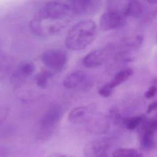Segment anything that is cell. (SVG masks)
Segmentation results:
<instances>
[{
    "mask_svg": "<svg viewBox=\"0 0 157 157\" xmlns=\"http://www.w3.org/2000/svg\"><path fill=\"white\" fill-rule=\"evenodd\" d=\"M74 13L68 4L50 1L45 4L29 23V29L39 37H47L59 32L64 28Z\"/></svg>",
    "mask_w": 157,
    "mask_h": 157,
    "instance_id": "obj_1",
    "label": "cell"
},
{
    "mask_svg": "<svg viewBox=\"0 0 157 157\" xmlns=\"http://www.w3.org/2000/svg\"><path fill=\"white\" fill-rule=\"evenodd\" d=\"M97 26L91 20H83L75 23L68 31L65 39L67 48L73 51L85 49L96 38Z\"/></svg>",
    "mask_w": 157,
    "mask_h": 157,
    "instance_id": "obj_2",
    "label": "cell"
},
{
    "mask_svg": "<svg viewBox=\"0 0 157 157\" xmlns=\"http://www.w3.org/2000/svg\"><path fill=\"white\" fill-rule=\"evenodd\" d=\"M61 106L54 105L49 108L39 120L37 123L38 136L42 139H47L58 126L63 116Z\"/></svg>",
    "mask_w": 157,
    "mask_h": 157,
    "instance_id": "obj_3",
    "label": "cell"
},
{
    "mask_svg": "<svg viewBox=\"0 0 157 157\" xmlns=\"http://www.w3.org/2000/svg\"><path fill=\"white\" fill-rule=\"evenodd\" d=\"M41 60L44 64L53 71H60L68 60L67 53L61 49H48L43 52Z\"/></svg>",
    "mask_w": 157,
    "mask_h": 157,
    "instance_id": "obj_4",
    "label": "cell"
},
{
    "mask_svg": "<svg viewBox=\"0 0 157 157\" xmlns=\"http://www.w3.org/2000/svg\"><path fill=\"white\" fill-rule=\"evenodd\" d=\"M114 50L113 45L93 50L86 55L82 59L83 64L88 68H93L101 66L112 55Z\"/></svg>",
    "mask_w": 157,
    "mask_h": 157,
    "instance_id": "obj_5",
    "label": "cell"
},
{
    "mask_svg": "<svg viewBox=\"0 0 157 157\" xmlns=\"http://www.w3.org/2000/svg\"><path fill=\"white\" fill-rule=\"evenodd\" d=\"M157 121L155 118L144 122L139 133V139L142 147L145 149H152L155 145V134Z\"/></svg>",
    "mask_w": 157,
    "mask_h": 157,
    "instance_id": "obj_6",
    "label": "cell"
},
{
    "mask_svg": "<svg viewBox=\"0 0 157 157\" xmlns=\"http://www.w3.org/2000/svg\"><path fill=\"white\" fill-rule=\"evenodd\" d=\"M86 129L92 134H102L109 129V121L105 115L94 111L85 123Z\"/></svg>",
    "mask_w": 157,
    "mask_h": 157,
    "instance_id": "obj_7",
    "label": "cell"
},
{
    "mask_svg": "<svg viewBox=\"0 0 157 157\" xmlns=\"http://www.w3.org/2000/svg\"><path fill=\"white\" fill-rule=\"evenodd\" d=\"M110 144L105 139H93L87 142L83 147L85 157H106Z\"/></svg>",
    "mask_w": 157,
    "mask_h": 157,
    "instance_id": "obj_8",
    "label": "cell"
},
{
    "mask_svg": "<svg viewBox=\"0 0 157 157\" xmlns=\"http://www.w3.org/2000/svg\"><path fill=\"white\" fill-rule=\"evenodd\" d=\"M91 84L88 75L82 71H77L68 74L63 80V86L68 90L88 89Z\"/></svg>",
    "mask_w": 157,
    "mask_h": 157,
    "instance_id": "obj_9",
    "label": "cell"
},
{
    "mask_svg": "<svg viewBox=\"0 0 157 157\" xmlns=\"http://www.w3.org/2000/svg\"><path fill=\"white\" fill-rule=\"evenodd\" d=\"M34 69V66L31 62L26 61L20 63L10 75V82L12 85L15 88L21 86L33 74Z\"/></svg>",
    "mask_w": 157,
    "mask_h": 157,
    "instance_id": "obj_10",
    "label": "cell"
},
{
    "mask_svg": "<svg viewBox=\"0 0 157 157\" xmlns=\"http://www.w3.org/2000/svg\"><path fill=\"white\" fill-rule=\"evenodd\" d=\"M126 18L123 15L105 10L99 18V26L104 31L115 29L123 26Z\"/></svg>",
    "mask_w": 157,
    "mask_h": 157,
    "instance_id": "obj_11",
    "label": "cell"
},
{
    "mask_svg": "<svg viewBox=\"0 0 157 157\" xmlns=\"http://www.w3.org/2000/svg\"><path fill=\"white\" fill-rule=\"evenodd\" d=\"M94 104L81 105L73 109L68 115V120L73 124L85 123L90 115L95 111Z\"/></svg>",
    "mask_w": 157,
    "mask_h": 157,
    "instance_id": "obj_12",
    "label": "cell"
},
{
    "mask_svg": "<svg viewBox=\"0 0 157 157\" xmlns=\"http://www.w3.org/2000/svg\"><path fill=\"white\" fill-rule=\"evenodd\" d=\"M134 1V0H107L106 10L128 18Z\"/></svg>",
    "mask_w": 157,
    "mask_h": 157,
    "instance_id": "obj_13",
    "label": "cell"
},
{
    "mask_svg": "<svg viewBox=\"0 0 157 157\" xmlns=\"http://www.w3.org/2000/svg\"><path fill=\"white\" fill-rule=\"evenodd\" d=\"M133 74V70L131 68H126L122 69L115 74L112 80L107 83L109 86L112 89H114L115 87L119 86L128 78H129Z\"/></svg>",
    "mask_w": 157,
    "mask_h": 157,
    "instance_id": "obj_14",
    "label": "cell"
},
{
    "mask_svg": "<svg viewBox=\"0 0 157 157\" xmlns=\"http://www.w3.org/2000/svg\"><path fill=\"white\" fill-rule=\"evenodd\" d=\"M144 115H136L134 117L121 118V123L128 129L132 130L137 128L145 120Z\"/></svg>",
    "mask_w": 157,
    "mask_h": 157,
    "instance_id": "obj_15",
    "label": "cell"
},
{
    "mask_svg": "<svg viewBox=\"0 0 157 157\" xmlns=\"http://www.w3.org/2000/svg\"><path fill=\"white\" fill-rule=\"evenodd\" d=\"M113 157H142L141 152L132 148H120L113 153Z\"/></svg>",
    "mask_w": 157,
    "mask_h": 157,
    "instance_id": "obj_16",
    "label": "cell"
},
{
    "mask_svg": "<svg viewBox=\"0 0 157 157\" xmlns=\"http://www.w3.org/2000/svg\"><path fill=\"white\" fill-rule=\"evenodd\" d=\"M53 74L51 71L43 70L39 72L35 77L36 83L38 87L44 89L45 88L48 83V80L52 77Z\"/></svg>",
    "mask_w": 157,
    "mask_h": 157,
    "instance_id": "obj_17",
    "label": "cell"
},
{
    "mask_svg": "<svg viewBox=\"0 0 157 157\" xmlns=\"http://www.w3.org/2000/svg\"><path fill=\"white\" fill-rule=\"evenodd\" d=\"M113 91V89H112L108 83H106L102 86L98 90V93L102 97L107 98L111 95Z\"/></svg>",
    "mask_w": 157,
    "mask_h": 157,
    "instance_id": "obj_18",
    "label": "cell"
},
{
    "mask_svg": "<svg viewBox=\"0 0 157 157\" xmlns=\"http://www.w3.org/2000/svg\"><path fill=\"white\" fill-rule=\"evenodd\" d=\"M157 89L155 85H153L148 88V89L145 91L144 96L147 99H151L153 98L156 94Z\"/></svg>",
    "mask_w": 157,
    "mask_h": 157,
    "instance_id": "obj_19",
    "label": "cell"
},
{
    "mask_svg": "<svg viewBox=\"0 0 157 157\" xmlns=\"http://www.w3.org/2000/svg\"><path fill=\"white\" fill-rule=\"evenodd\" d=\"M9 114V110L7 107L0 105V124L6 119Z\"/></svg>",
    "mask_w": 157,
    "mask_h": 157,
    "instance_id": "obj_20",
    "label": "cell"
},
{
    "mask_svg": "<svg viewBox=\"0 0 157 157\" xmlns=\"http://www.w3.org/2000/svg\"><path fill=\"white\" fill-rule=\"evenodd\" d=\"M156 107H157L156 101H153V102H151L147 107V113H150L152 112L155 111L156 109Z\"/></svg>",
    "mask_w": 157,
    "mask_h": 157,
    "instance_id": "obj_21",
    "label": "cell"
},
{
    "mask_svg": "<svg viewBox=\"0 0 157 157\" xmlns=\"http://www.w3.org/2000/svg\"><path fill=\"white\" fill-rule=\"evenodd\" d=\"M48 157H75L69 155H66V154H60V153H53L51 155L48 156Z\"/></svg>",
    "mask_w": 157,
    "mask_h": 157,
    "instance_id": "obj_22",
    "label": "cell"
},
{
    "mask_svg": "<svg viewBox=\"0 0 157 157\" xmlns=\"http://www.w3.org/2000/svg\"><path fill=\"white\" fill-rule=\"evenodd\" d=\"M8 151L3 148H0V157H5L7 155Z\"/></svg>",
    "mask_w": 157,
    "mask_h": 157,
    "instance_id": "obj_23",
    "label": "cell"
},
{
    "mask_svg": "<svg viewBox=\"0 0 157 157\" xmlns=\"http://www.w3.org/2000/svg\"><path fill=\"white\" fill-rule=\"evenodd\" d=\"M147 2L150 3V4H156L157 2V0H145Z\"/></svg>",
    "mask_w": 157,
    "mask_h": 157,
    "instance_id": "obj_24",
    "label": "cell"
},
{
    "mask_svg": "<svg viewBox=\"0 0 157 157\" xmlns=\"http://www.w3.org/2000/svg\"><path fill=\"white\" fill-rule=\"evenodd\" d=\"M70 1H72V0H70Z\"/></svg>",
    "mask_w": 157,
    "mask_h": 157,
    "instance_id": "obj_25",
    "label": "cell"
}]
</instances>
